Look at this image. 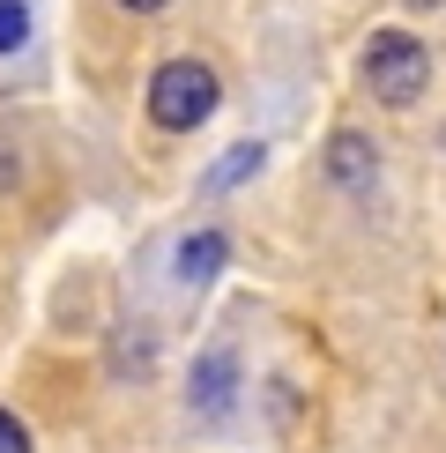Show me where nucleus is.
<instances>
[{
    "label": "nucleus",
    "instance_id": "6",
    "mask_svg": "<svg viewBox=\"0 0 446 453\" xmlns=\"http://www.w3.org/2000/svg\"><path fill=\"white\" fill-rule=\"evenodd\" d=\"M260 164H268V149H260V142H238V149H223V157H216V172H209V194H223V186H238V179H253Z\"/></svg>",
    "mask_w": 446,
    "mask_h": 453
},
{
    "label": "nucleus",
    "instance_id": "5",
    "mask_svg": "<svg viewBox=\"0 0 446 453\" xmlns=\"http://www.w3.org/2000/svg\"><path fill=\"white\" fill-rule=\"evenodd\" d=\"M223 260H231L223 231H194V238L179 245V282H186V290H201V282H216V275H223Z\"/></svg>",
    "mask_w": 446,
    "mask_h": 453
},
{
    "label": "nucleus",
    "instance_id": "3",
    "mask_svg": "<svg viewBox=\"0 0 446 453\" xmlns=\"http://www.w3.org/2000/svg\"><path fill=\"white\" fill-rule=\"evenodd\" d=\"M186 394H194V409H201V417H223V409H231L238 402V357L231 349H201V365H194V387H186Z\"/></svg>",
    "mask_w": 446,
    "mask_h": 453
},
{
    "label": "nucleus",
    "instance_id": "7",
    "mask_svg": "<svg viewBox=\"0 0 446 453\" xmlns=\"http://www.w3.org/2000/svg\"><path fill=\"white\" fill-rule=\"evenodd\" d=\"M23 37H30V8L23 0H0V52H15Z\"/></svg>",
    "mask_w": 446,
    "mask_h": 453
},
{
    "label": "nucleus",
    "instance_id": "9",
    "mask_svg": "<svg viewBox=\"0 0 446 453\" xmlns=\"http://www.w3.org/2000/svg\"><path fill=\"white\" fill-rule=\"evenodd\" d=\"M119 8H135V15H157V8H164V0H119Z\"/></svg>",
    "mask_w": 446,
    "mask_h": 453
},
{
    "label": "nucleus",
    "instance_id": "10",
    "mask_svg": "<svg viewBox=\"0 0 446 453\" xmlns=\"http://www.w3.org/2000/svg\"><path fill=\"white\" fill-rule=\"evenodd\" d=\"M409 8H439V0H409Z\"/></svg>",
    "mask_w": 446,
    "mask_h": 453
},
{
    "label": "nucleus",
    "instance_id": "4",
    "mask_svg": "<svg viewBox=\"0 0 446 453\" xmlns=\"http://www.w3.org/2000/svg\"><path fill=\"white\" fill-rule=\"evenodd\" d=\"M327 179L342 186V194H372V179H380V149L365 134H334L327 142Z\"/></svg>",
    "mask_w": 446,
    "mask_h": 453
},
{
    "label": "nucleus",
    "instance_id": "1",
    "mask_svg": "<svg viewBox=\"0 0 446 453\" xmlns=\"http://www.w3.org/2000/svg\"><path fill=\"white\" fill-rule=\"evenodd\" d=\"M365 89L380 104L409 111L424 89H432V45H417L409 30H372V45H365Z\"/></svg>",
    "mask_w": 446,
    "mask_h": 453
},
{
    "label": "nucleus",
    "instance_id": "8",
    "mask_svg": "<svg viewBox=\"0 0 446 453\" xmlns=\"http://www.w3.org/2000/svg\"><path fill=\"white\" fill-rule=\"evenodd\" d=\"M0 453H30V431L8 417V409H0Z\"/></svg>",
    "mask_w": 446,
    "mask_h": 453
},
{
    "label": "nucleus",
    "instance_id": "2",
    "mask_svg": "<svg viewBox=\"0 0 446 453\" xmlns=\"http://www.w3.org/2000/svg\"><path fill=\"white\" fill-rule=\"evenodd\" d=\"M216 104H223V89H216L209 60H164L149 74V119H157L164 134H194Z\"/></svg>",
    "mask_w": 446,
    "mask_h": 453
}]
</instances>
